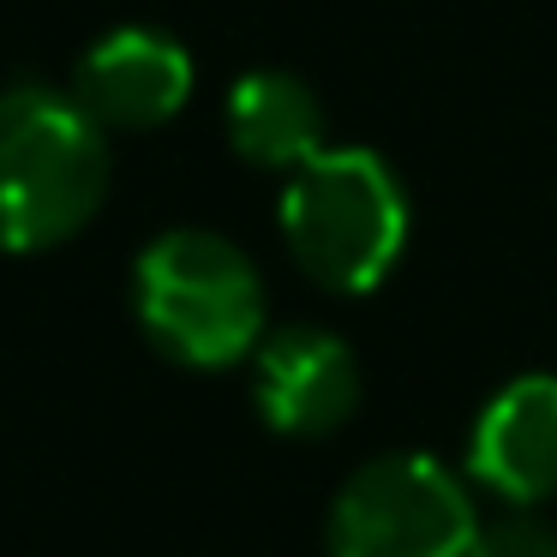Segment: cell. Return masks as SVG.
Listing matches in <instances>:
<instances>
[{"instance_id":"cell-1","label":"cell","mask_w":557,"mask_h":557,"mask_svg":"<svg viewBox=\"0 0 557 557\" xmlns=\"http://www.w3.org/2000/svg\"><path fill=\"white\" fill-rule=\"evenodd\" d=\"M109 138L73 90L18 85L0 97V252L73 240L109 198Z\"/></svg>"},{"instance_id":"cell-2","label":"cell","mask_w":557,"mask_h":557,"mask_svg":"<svg viewBox=\"0 0 557 557\" xmlns=\"http://www.w3.org/2000/svg\"><path fill=\"white\" fill-rule=\"evenodd\" d=\"M133 312L169 360L216 372L264 342V282L234 240L169 228L133 264Z\"/></svg>"},{"instance_id":"cell-3","label":"cell","mask_w":557,"mask_h":557,"mask_svg":"<svg viewBox=\"0 0 557 557\" xmlns=\"http://www.w3.org/2000/svg\"><path fill=\"white\" fill-rule=\"evenodd\" d=\"M282 240L336 294H372L408 246V193L377 150H318L288 174Z\"/></svg>"},{"instance_id":"cell-4","label":"cell","mask_w":557,"mask_h":557,"mask_svg":"<svg viewBox=\"0 0 557 557\" xmlns=\"http://www.w3.org/2000/svg\"><path fill=\"white\" fill-rule=\"evenodd\" d=\"M480 516L456 468L437 456H377L330 504V557H468Z\"/></svg>"},{"instance_id":"cell-5","label":"cell","mask_w":557,"mask_h":557,"mask_svg":"<svg viewBox=\"0 0 557 557\" xmlns=\"http://www.w3.org/2000/svg\"><path fill=\"white\" fill-rule=\"evenodd\" d=\"M252 401L270 432L330 437L360 408V360L330 330L288 324L252 348Z\"/></svg>"},{"instance_id":"cell-6","label":"cell","mask_w":557,"mask_h":557,"mask_svg":"<svg viewBox=\"0 0 557 557\" xmlns=\"http://www.w3.org/2000/svg\"><path fill=\"white\" fill-rule=\"evenodd\" d=\"M73 97L85 102V114L102 133L109 126L150 133V126L174 121L193 97V54L181 37L157 25H121L85 49L73 73Z\"/></svg>"},{"instance_id":"cell-7","label":"cell","mask_w":557,"mask_h":557,"mask_svg":"<svg viewBox=\"0 0 557 557\" xmlns=\"http://www.w3.org/2000/svg\"><path fill=\"white\" fill-rule=\"evenodd\" d=\"M468 473L504 504H545L557 492V377L528 372L504 384L473 420Z\"/></svg>"},{"instance_id":"cell-8","label":"cell","mask_w":557,"mask_h":557,"mask_svg":"<svg viewBox=\"0 0 557 557\" xmlns=\"http://www.w3.org/2000/svg\"><path fill=\"white\" fill-rule=\"evenodd\" d=\"M228 145L240 150V162L252 169L294 174L300 162H312L324 150V109L318 90L300 73L282 66H258L228 90Z\"/></svg>"},{"instance_id":"cell-9","label":"cell","mask_w":557,"mask_h":557,"mask_svg":"<svg viewBox=\"0 0 557 557\" xmlns=\"http://www.w3.org/2000/svg\"><path fill=\"white\" fill-rule=\"evenodd\" d=\"M468 557H557V528L540 516H528L521 504H509V516L480 521Z\"/></svg>"}]
</instances>
